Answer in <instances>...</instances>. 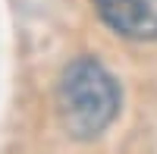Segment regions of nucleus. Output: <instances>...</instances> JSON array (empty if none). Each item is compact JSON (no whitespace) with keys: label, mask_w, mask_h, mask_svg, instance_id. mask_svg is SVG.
I'll use <instances>...</instances> for the list:
<instances>
[{"label":"nucleus","mask_w":157,"mask_h":154,"mask_svg":"<svg viewBox=\"0 0 157 154\" xmlns=\"http://www.w3.org/2000/svg\"><path fill=\"white\" fill-rule=\"evenodd\" d=\"M101 22L132 41H157V0H91Z\"/></svg>","instance_id":"2"},{"label":"nucleus","mask_w":157,"mask_h":154,"mask_svg":"<svg viewBox=\"0 0 157 154\" xmlns=\"http://www.w3.org/2000/svg\"><path fill=\"white\" fill-rule=\"evenodd\" d=\"M120 85L110 69L94 57H78L57 82V113L72 138H98L120 113Z\"/></svg>","instance_id":"1"}]
</instances>
